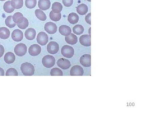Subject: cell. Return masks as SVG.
Returning a JSON list of instances; mask_svg holds the SVG:
<instances>
[{
	"label": "cell",
	"instance_id": "6da1fadb",
	"mask_svg": "<svg viewBox=\"0 0 153 115\" xmlns=\"http://www.w3.org/2000/svg\"><path fill=\"white\" fill-rule=\"evenodd\" d=\"M22 73L26 76H32L35 73V67L29 62L23 63L21 66Z\"/></svg>",
	"mask_w": 153,
	"mask_h": 115
},
{
	"label": "cell",
	"instance_id": "7a4b0ae2",
	"mask_svg": "<svg viewBox=\"0 0 153 115\" xmlns=\"http://www.w3.org/2000/svg\"><path fill=\"white\" fill-rule=\"evenodd\" d=\"M55 57L52 55H45L42 58V63L43 65L47 68H51L55 65Z\"/></svg>",
	"mask_w": 153,
	"mask_h": 115
},
{
	"label": "cell",
	"instance_id": "3957f363",
	"mask_svg": "<svg viewBox=\"0 0 153 115\" xmlns=\"http://www.w3.org/2000/svg\"><path fill=\"white\" fill-rule=\"evenodd\" d=\"M61 53L63 56L67 58H71L74 55V48L68 45H64L61 48Z\"/></svg>",
	"mask_w": 153,
	"mask_h": 115
},
{
	"label": "cell",
	"instance_id": "277c9868",
	"mask_svg": "<svg viewBox=\"0 0 153 115\" xmlns=\"http://www.w3.org/2000/svg\"><path fill=\"white\" fill-rule=\"evenodd\" d=\"M14 52L18 56H24L27 52V46L23 43L18 44L14 48Z\"/></svg>",
	"mask_w": 153,
	"mask_h": 115
},
{
	"label": "cell",
	"instance_id": "5b68a950",
	"mask_svg": "<svg viewBox=\"0 0 153 115\" xmlns=\"http://www.w3.org/2000/svg\"><path fill=\"white\" fill-rule=\"evenodd\" d=\"M37 42L41 46H45L49 41L48 35L44 32L38 33L37 37Z\"/></svg>",
	"mask_w": 153,
	"mask_h": 115
},
{
	"label": "cell",
	"instance_id": "8992f818",
	"mask_svg": "<svg viewBox=\"0 0 153 115\" xmlns=\"http://www.w3.org/2000/svg\"><path fill=\"white\" fill-rule=\"evenodd\" d=\"M47 49L48 52L50 54H56L59 51V44L55 41H51L47 45Z\"/></svg>",
	"mask_w": 153,
	"mask_h": 115
},
{
	"label": "cell",
	"instance_id": "52a82bcc",
	"mask_svg": "<svg viewBox=\"0 0 153 115\" xmlns=\"http://www.w3.org/2000/svg\"><path fill=\"white\" fill-rule=\"evenodd\" d=\"M45 31L49 34H54L57 32V25L53 22H47L44 26Z\"/></svg>",
	"mask_w": 153,
	"mask_h": 115
},
{
	"label": "cell",
	"instance_id": "ba28073f",
	"mask_svg": "<svg viewBox=\"0 0 153 115\" xmlns=\"http://www.w3.org/2000/svg\"><path fill=\"white\" fill-rule=\"evenodd\" d=\"M84 73L83 68L79 65H75L70 69L71 76H82Z\"/></svg>",
	"mask_w": 153,
	"mask_h": 115
},
{
	"label": "cell",
	"instance_id": "9c48e42d",
	"mask_svg": "<svg viewBox=\"0 0 153 115\" xmlns=\"http://www.w3.org/2000/svg\"><path fill=\"white\" fill-rule=\"evenodd\" d=\"M79 61L82 66L84 67H89L91 66V55L85 54L80 57Z\"/></svg>",
	"mask_w": 153,
	"mask_h": 115
},
{
	"label": "cell",
	"instance_id": "30bf717a",
	"mask_svg": "<svg viewBox=\"0 0 153 115\" xmlns=\"http://www.w3.org/2000/svg\"><path fill=\"white\" fill-rule=\"evenodd\" d=\"M41 52V48L37 44H33L29 48V52L30 55L35 56L39 55Z\"/></svg>",
	"mask_w": 153,
	"mask_h": 115
},
{
	"label": "cell",
	"instance_id": "8fae6325",
	"mask_svg": "<svg viewBox=\"0 0 153 115\" xmlns=\"http://www.w3.org/2000/svg\"><path fill=\"white\" fill-rule=\"evenodd\" d=\"M57 66L63 69H68L71 66L70 61L68 59L60 58L58 59L57 62Z\"/></svg>",
	"mask_w": 153,
	"mask_h": 115
},
{
	"label": "cell",
	"instance_id": "7c38bea8",
	"mask_svg": "<svg viewBox=\"0 0 153 115\" xmlns=\"http://www.w3.org/2000/svg\"><path fill=\"white\" fill-rule=\"evenodd\" d=\"M80 44L85 47H89L91 45V35H83L79 38Z\"/></svg>",
	"mask_w": 153,
	"mask_h": 115
},
{
	"label": "cell",
	"instance_id": "4fadbf2b",
	"mask_svg": "<svg viewBox=\"0 0 153 115\" xmlns=\"http://www.w3.org/2000/svg\"><path fill=\"white\" fill-rule=\"evenodd\" d=\"M23 37L24 35L23 32L19 29H16L12 32V38L14 41L17 42L22 41Z\"/></svg>",
	"mask_w": 153,
	"mask_h": 115
},
{
	"label": "cell",
	"instance_id": "5bb4252c",
	"mask_svg": "<svg viewBox=\"0 0 153 115\" xmlns=\"http://www.w3.org/2000/svg\"><path fill=\"white\" fill-rule=\"evenodd\" d=\"M51 6V2L49 0H39L38 7L42 10H48Z\"/></svg>",
	"mask_w": 153,
	"mask_h": 115
},
{
	"label": "cell",
	"instance_id": "9a60e30c",
	"mask_svg": "<svg viewBox=\"0 0 153 115\" xmlns=\"http://www.w3.org/2000/svg\"><path fill=\"white\" fill-rule=\"evenodd\" d=\"M25 36L28 40H34L36 36V31L35 29L30 28L25 31Z\"/></svg>",
	"mask_w": 153,
	"mask_h": 115
},
{
	"label": "cell",
	"instance_id": "2e32d148",
	"mask_svg": "<svg viewBox=\"0 0 153 115\" xmlns=\"http://www.w3.org/2000/svg\"><path fill=\"white\" fill-rule=\"evenodd\" d=\"M59 33L64 36H67L71 33V28L66 25H62L59 28Z\"/></svg>",
	"mask_w": 153,
	"mask_h": 115
},
{
	"label": "cell",
	"instance_id": "e0dca14e",
	"mask_svg": "<svg viewBox=\"0 0 153 115\" xmlns=\"http://www.w3.org/2000/svg\"><path fill=\"white\" fill-rule=\"evenodd\" d=\"M16 60V56L12 52H8L6 53L4 56V60L6 63L11 64L14 63Z\"/></svg>",
	"mask_w": 153,
	"mask_h": 115
},
{
	"label": "cell",
	"instance_id": "ac0fdd59",
	"mask_svg": "<svg viewBox=\"0 0 153 115\" xmlns=\"http://www.w3.org/2000/svg\"><path fill=\"white\" fill-rule=\"evenodd\" d=\"M25 19V17H24L23 14L20 12L15 13L13 16V21L17 25L23 23Z\"/></svg>",
	"mask_w": 153,
	"mask_h": 115
},
{
	"label": "cell",
	"instance_id": "d6986e66",
	"mask_svg": "<svg viewBox=\"0 0 153 115\" xmlns=\"http://www.w3.org/2000/svg\"><path fill=\"white\" fill-rule=\"evenodd\" d=\"M65 38L66 43L71 45L76 44L78 41L77 36L72 33H71L68 36H66Z\"/></svg>",
	"mask_w": 153,
	"mask_h": 115
},
{
	"label": "cell",
	"instance_id": "ffe728a7",
	"mask_svg": "<svg viewBox=\"0 0 153 115\" xmlns=\"http://www.w3.org/2000/svg\"><path fill=\"white\" fill-rule=\"evenodd\" d=\"M10 32L7 28L5 27L0 28V38L2 39H7L9 38Z\"/></svg>",
	"mask_w": 153,
	"mask_h": 115
},
{
	"label": "cell",
	"instance_id": "44dd1931",
	"mask_svg": "<svg viewBox=\"0 0 153 115\" xmlns=\"http://www.w3.org/2000/svg\"><path fill=\"white\" fill-rule=\"evenodd\" d=\"M76 12L80 15H85L88 11V7L85 4H81L76 7Z\"/></svg>",
	"mask_w": 153,
	"mask_h": 115
},
{
	"label": "cell",
	"instance_id": "7402d4cb",
	"mask_svg": "<svg viewBox=\"0 0 153 115\" xmlns=\"http://www.w3.org/2000/svg\"><path fill=\"white\" fill-rule=\"evenodd\" d=\"M79 18L78 15L74 13H71L68 15V22L72 25L76 24L79 21Z\"/></svg>",
	"mask_w": 153,
	"mask_h": 115
},
{
	"label": "cell",
	"instance_id": "603a6c76",
	"mask_svg": "<svg viewBox=\"0 0 153 115\" xmlns=\"http://www.w3.org/2000/svg\"><path fill=\"white\" fill-rule=\"evenodd\" d=\"M52 9L55 13H59L63 10V6L60 3L55 2L52 4Z\"/></svg>",
	"mask_w": 153,
	"mask_h": 115
},
{
	"label": "cell",
	"instance_id": "cb8c5ba5",
	"mask_svg": "<svg viewBox=\"0 0 153 115\" xmlns=\"http://www.w3.org/2000/svg\"><path fill=\"white\" fill-rule=\"evenodd\" d=\"M36 16L38 19L42 21H45L47 20V17L46 14L41 10L37 9L35 11Z\"/></svg>",
	"mask_w": 153,
	"mask_h": 115
},
{
	"label": "cell",
	"instance_id": "d4e9b609",
	"mask_svg": "<svg viewBox=\"0 0 153 115\" xmlns=\"http://www.w3.org/2000/svg\"><path fill=\"white\" fill-rule=\"evenodd\" d=\"M11 4L14 9H20L23 7L24 1L23 0H11Z\"/></svg>",
	"mask_w": 153,
	"mask_h": 115
},
{
	"label": "cell",
	"instance_id": "484cf974",
	"mask_svg": "<svg viewBox=\"0 0 153 115\" xmlns=\"http://www.w3.org/2000/svg\"><path fill=\"white\" fill-rule=\"evenodd\" d=\"M3 8L5 12L8 13H11L15 10V9L11 5V1H7L4 4Z\"/></svg>",
	"mask_w": 153,
	"mask_h": 115
},
{
	"label": "cell",
	"instance_id": "4316f807",
	"mask_svg": "<svg viewBox=\"0 0 153 115\" xmlns=\"http://www.w3.org/2000/svg\"><path fill=\"white\" fill-rule=\"evenodd\" d=\"M84 29L83 26L81 25H75L73 28V32L76 35H79L82 34L84 32Z\"/></svg>",
	"mask_w": 153,
	"mask_h": 115
},
{
	"label": "cell",
	"instance_id": "83f0119b",
	"mask_svg": "<svg viewBox=\"0 0 153 115\" xmlns=\"http://www.w3.org/2000/svg\"><path fill=\"white\" fill-rule=\"evenodd\" d=\"M49 17L52 21L55 22H58L61 19V14L60 13H55L53 11H51L49 14Z\"/></svg>",
	"mask_w": 153,
	"mask_h": 115
},
{
	"label": "cell",
	"instance_id": "f1b7e54d",
	"mask_svg": "<svg viewBox=\"0 0 153 115\" xmlns=\"http://www.w3.org/2000/svg\"><path fill=\"white\" fill-rule=\"evenodd\" d=\"M5 24L8 28H13L16 25V24L13 21V16H9L7 17L5 20Z\"/></svg>",
	"mask_w": 153,
	"mask_h": 115
},
{
	"label": "cell",
	"instance_id": "f546056e",
	"mask_svg": "<svg viewBox=\"0 0 153 115\" xmlns=\"http://www.w3.org/2000/svg\"><path fill=\"white\" fill-rule=\"evenodd\" d=\"M37 0H26L25 5L29 9H33L36 7Z\"/></svg>",
	"mask_w": 153,
	"mask_h": 115
},
{
	"label": "cell",
	"instance_id": "4dcf8cb0",
	"mask_svg": "<svg viewBox=\"0 0 153 115\" xmlns=\"http://www.w3.org/2000/svg\"><path fill=\"white\" fill-rule=\"evenodd\" d=\"M50 75L52 76H55V75L62 76L63 75V72L60 69L55 67L51 69L50 71Z\"/></svg>",
	"mask_w": 153,
	"mask_h": 115
},
{
	"label": "cell",
	"instance_id": "1f68e13d",
	"mask_svg": "<svg viewBox=\"0 0 153 115\" xmlns=\"http://www.w3.org/2000/svg\"><path fill=\"white\" fill-rule=\"evenodd\" d=\"M6 75L7 76H10V75H15V76H18V72L16 69L15 68H9L6 72Z\"/></svg>",
	"mask_w": 153,
	"mask_h": 115
},
{
	"label": "cell",
	"instance_id": "d6a6232c",
	"mask_svg": "<svg viewBox=\"0 0 153 115\" xmlns=\"http://www.w3.org/2000/svg\"><path fill=\"white\" fill-rule=\"evenodd\" d=\"M17 26L20 29H22V30H25L29 26V22H28L27 19L25 18L23 23H22V24H18Z\"/></svg>",
	"mask_w": 153,
	"mask_h": 115
},
{
	"label": "cell",
	"instance_id": "836d02e7",
	"mask_svg": "<svg viewBox=\"0 0 153 115\" xmlns=\"http://www.w3.org/2000/svg\"><path fill=\"white\" fill-rule=\"evenodd\" d=\"M63 5L66 7H70L72 5L73 0H62Z\"/></svg>",
	"mask_w": 153,
	"mask_h": 115
},
{
	"label": "cell",
	"instance_id": "e575fe53",
	"mask_svg": "<svg viewBox=\"0 0 153 115\" xmlns=\"http://www.w3.org/2000/svg\"><path fill=\"white\" fill-rule=\"evenodd\" d=\"M91 13H89L88 14L87 16L85 17V20L86 22H87L88 24L89 25H91Z\"/></svg>",
	"mask_w": 153,
	"mask_h": 115
},
{
	"label": "cell",
	"instance_id": "d590c367",
	"mask_svg": "<svg viewBox=\"0 0 153 115\" xmlns=\"http://www.w3.org/2000/svg\"><path fill=\"white\" fill-rule=\"evenodd\" d=\"M4 53V48L2 45H0V58L2 57Z\"/></svg>",
	"mask_w": 153,
	"mask_h": 115
},
{
	"label": "cell",
	"instance_id": "8d00e7d4",
	"mask_svg": "<svg viewBox=\"0 0 153 115\" xmlns=\"http://www.w3.org/2000/svg\"><path fill=\"white\" fill-rule=\"evenodd\" d=\"M0 75L4 76V71L2 68L0 67Z\"/></svg>",
	"mask_w": 153,
	"mask_h": 115
},
{
	"label": "cell",
	"instance_id": "74e56055",
	"mask_svg": "<svg viewBox=\"0 0 153 115\" xmlns=\"http://www.w3.org/2000/svg\"><path fill=\"white\" fill-rule=\"evenodd\" d=\"M87 1H88L91 2V0H87Z\"/></svg>",
	"mask_w": 153,
	"mask_h": 115
},
{
	"label": "cell",
	"instance_id": "f35d334b",
	"mask_svg": "<svg viewBox=\"0 0 153 115\" xmlns=\"http://www.w3.org/2000/svg\"><path fill=\"white\" fill-rule=\"evenodd\" d=\"M6 1V0H0V1Z\"/></svg>",
	"mask_w": 153,
	"mask_h": 115
},
{
	"label": "cell",
	"instance_id": "ab89813d",
	"mask_svg": "<svg viewBox=\"0 0 153 115\" xmlns=\"http://www.w3.org/2000/svg\"><path fill=\"white\" fill-rule=\"evenodd\" d=\"M0 45H1V42H0Z\"/></svg>",
	"mask_w": 153,
	"mask_h": 115
}]
</instances>
